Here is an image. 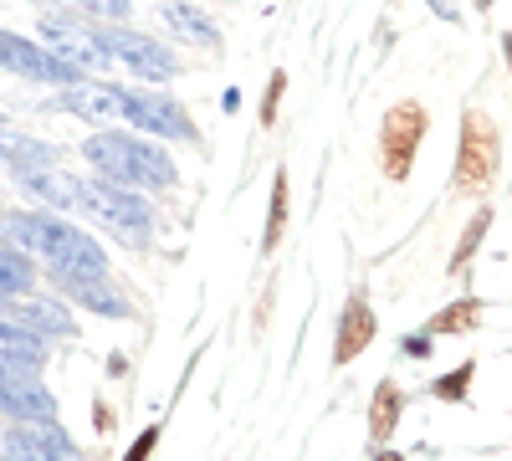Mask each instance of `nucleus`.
Listing matches in <instances>:
<instances>
[{
    "mask_svg": "<svg viewBox=\"0 0 512 461\" xmlns=\"http://www.w3.org/2000/svg\"><path fill=\"white\" fill-rule=\"evenodd\" d=\"M0 241L26 251V257L52 262V272H82V277L108 272L103 246L82 226H72L62 216H47V211H6L0 216Z\"/></svg>",
    "mask_w": 512,
    "mask_h": 461,
    "instance_id": "obj_1",
    "label": "nucleus"
},
{
    "mask_svg": "<svg viewBox=\"0 0 512 461\" xmlns=\"http://www.w3.org/2000/svg\"><path fill=\"white\" fill-rule=\"evenodd\" d=\"M82 154H88V164H93L103 180L128 185V190H139V185L169 190V185L180 180L175 159H169L159 144L134 139V134H113V129H103V134H93V139H82Z\"/></svg>",
    "mask_w": 512,
    "mask_h": 461,
    "instance_id": "obj_2",
    "label": "nucleus"
},
{
    "mask_svg": "<svg viewBox=\"0 0 512 461\" xmlns=\"http://www.w3.org/2000/svg\"><path fill=\"white\" fill-rule=\"evenodd\" d=\"M77 211L93 216L98 226H108L118 241L128 246H144L149 241V205L128 190V185H113V180H77Z\"/></svg>",
    "mask_w": 512,
    "mask_h": 461,
    "instance_id": "obj_3",
    "label": "nucleus"
},
{
    "mask_svg": "<svg viewBox=\"0 0 512 461\" xmlns=\"http://www.w3.org/2000/svg\"><path fill=\"white\" fill-rule=\"evenodd\" d=\"M118 118H128V123H134V129H144L149 139H185V144H200L195 118L185 113L180 98H169V93L118 88Z\"/></svg>",
    "mask_w": 512,
    "mask_h": 461,
    "instance_id": "obj_4",
    "label": "nucleus"
},
{
    "mask_svg": "<svg viewBox=\"0 0 512 461\" xmlns=\"http://www.w3.org/2000/svg\"><path fill=\"white\" fill-rule=\"evenodd\" d=\"M497 159H502V139L492 129L487 113H461V139H456V195H472L487 190L497 175Z\"/></svg>",
    "mask_w": 512,
    "mask_h": 461,
    "instance_id": "obj_5",
    "label": "nucleus"
},
{
    "mask_svg": "<svg viewBox=\"0 0 512 461\" xmlns=\"http://www.w3.org/2000/svg\"><path fill=\"white\" fill-rule=\"evenodd\" d=\"M420 139H425V108L415 98L395 103L384 113V129H379V159H384V175L395 185L410 180L415 170V154H420Z\"/></svg>",
    "mask_w": 512,
    "mask_h": 461,
    "instance_id": "obj_6",
    "label": "nucleus"
},
{
    "mask_svg": "<svg viewBox=\"0 0 512 461\" xmlns=\"http://www.w3.org/2000/svg\"><path fill=\"white\" fill-rule=\"evenodd\" d=\"M98 41H103V52L113 57V62H123L134 77H144V82H169L180 72V62L169 57V47H159L154 36H144V31H128V26H98Z\"/></svg>",
    "mask_w": 512,
    "mask_h": 461,
    "instance_id": "obj_7",
    "label": "nucleus"
},
{
    "mask_svg": "<svg viewBox=\"0 0 512 461\" xmlns=\"http://www.w3.org/2000/svg\"><path fill=\"white\" fill-rule=\"evenodd\" d=\"M0 67L6 72H21L31 82H52V88H62V82H77L82 72L72 62H62L52 47H41V41H26V36H11L0 31Z\"/></svg>",
    "mask_w": 512,
    "mask_h": 461,
    "instance_id": "obj_8",
    "label": "nucleus"
},
{
    "mask_svg": "<svg viewBox=\"0 0 512 461\" xmlns=\"http://www.w3.org/2000/svg\"><path fill=\"white\" fill-rule=\"evenodd\" d=\"M41 41H47V47L62 57V62H72L82 77H88V72H103L113 57L103 52V41H98V26H77L72 16H47V21H41Z\"/></svg>",
    "mask_w": 512,
    "mask_h": 461,
    "instance_id": "obj_9",
    "label": "nucleus"
},
{
    "mask_svg": "<svg viewBox=\"0 0 512 461\" xmlns=\"http://www.w3.org/2000/svg\"><path fill=\"white\" fill-rule=\"evenodd\" d=\"M0 410L16 415V421H52L57 400L52 390L36 380V369H16V364H0Z\"/></svg>",
    "mask_w": 512,
    "mask_h": 461,
    "instance_id": "obj_10",
    "label": "nucleus"
},
{
    "mask_svg": "<svg viewBox=\"0 0 512 461\" xmlns=\"http://www.w3.org/2000/svg\"><path fill=\"white\" fill-rule=\"evenodd\" d=\"M52 108L62 113H77V118H93V123H108L118 118V88H108V82H88V77H77V82H62Z\"/></svg>",
    "mask_w": 512,
    "mask_h": 461,
    "instance_id": "obj_11",
    "label": "nucleus"
},
{
    "mask_svg": "<svg viewBox=\"0 0 512 461\" xmlns=\"http://www.w3.org/2000/svg\"><path fill=\"white\" fill-rule=\"evenodd\" d=\"M6 456L11 461H77V446L67 441V431H57L52 421H41L31 431H11L6 436Z\"/></svg>",
    "mask_w": 512,
    "mask_h": 461,
    "instance_id": "obj_12",
    "label": "nucleus"
},
{
    "mask_svg": "<svg viewBox=\"0 0 512 461\" xmlns=\"http://www.w3.org/2000/svg\"><path fill=\"white\" fill-rule=\"evenodd\" d=\"M57 287L67 292V298L77 308L88 313H103V318H134V308L123 303V292H113L103 277H82V272H57Z\"/></svg>",
    "mask_w": 512,
    "mask_h": 461,
    "instance_id": "obj_13",
    "label": "nucleus"
},
{
    "mask_svg": "<svg viewBox=\"0 0 512 461\" xmlns=\"http://www.w3.org/2000/svg\"><path fill=\"white\" fill-rule=\"evenodd\" d=\"M0 364H16V369H41L47 364V339L36 328L16 323L6 308H0Z\"/></svg>",
    "mask_w": 512,
    "mask_h": 461,
    "instance_id": "obj_14",
    "label": "nucleus"
},
{
    "mask_svg": "<svg viewBox=\"0 0 512 461\" xmlns=\"http://www.w3.org/2000/svg\"><path fill=\"white\" fill-rule=\"evenodd\" d=\"M374 344V308L359 298H349V308L338 313V344H333V364H349V359H359L364 349Z\"/></svg>",
    "mask_w": 512,
    "mask_h": 461,
    "instance_id": "obj_15",
    "label": "nucleus"
},
{
    "mask_svg": "<svg viewBox=\"0 0 512 461\" xmlns=\"http://www.w3.org/2000/svg\"><path fill=\"white\" fill-rule=\"evenodd\" d=\"M6 313L16 318V323H26V328H36L41 339H72V313L62 308V303H52V298H21V303H6Z\"/></svg>",
    "mask_w": 512,
    "mask_h": 461,
    "instance_id": "obj_16",
    "label": "nucleus"
},
{
    "mask_svg": "<svg viewBox=\"0 0 512 461\" xmlns=\"http://www.w3.org/2000/svg\"><path fill=\"white\" fill-rule=\"evenodd\" d=\"M16 175L36 200L57 205V211H77V180L62 170V164H36V170H16Z\"/></svg>",
    "mask_w": 512,
    "mask_h": 461,
    "instance_id": "obj_17",
    "label": "nucleus"
},
{
    "mask_svg": "<svg viewBox=\"0 0 512 461\" xmlns=\"http://www.w3.org/2000/svg\"><path fill=\"white\" fill-rule=\"evenodd\" d=\"M159 16H164V26L175 31L180 41H190V47H216V41H221L216 21H210L200 6H185V0H169V6H164Z\"/></svg>",
    "mask_w": 512,
    "mask_h": 461,
    "instance_id": "obj_18",
    "label": "nucleus"
},
{
    "mask_svg": "<svg viewBox=\"0 0 512 461\" xmlns=\"http://www.w3.org/2000/svg\"><path fill=\"white\" fill-rule=\"evenodd\" d=\"M0 159L16 164V170H36V164H57V149H47L31 134H16V129H0Z\"/></svg>",
    "mask_w": 512,
    "mask_h": 461,
    "instance_id": "obj_19",
    "label": "nucleus"
},
{
    "mask_svg": "<svg viewBox=\"0 0 512 461\" xmlns=\"http://www.w3.org/2000/svg\"><path fill=\"white\" fill-rule=\"evenodd\" d=\"M400 410H405V395L395 385H379L374 400H369V436L374 441H390L395 426H400Z\"/></svg>",
    "mask_w": 512,
    "mask_h": 461,
    "instance_id": "obj_20",
    "label": "nucleus"
},
{
    "mask_svg": "<svg viewBox=\"0 0 512 461\" xmlns=\"http://www.w3.org/2000/svg\"><path fill=\"white\" fill-rule=\"evenodd\" d=\"M477 318H482V303L477 298H461V303H451V308H441L431 323H425V333H472L477 328Z\"/></svg>",
    "mask_w": 512,
    "mask_h": 461,
    "instance_id": "obj_21",
    "label": "nucleus"
},
{
    "mask_svg": "<svg viewBox=\"0 0 512 461\" xmlns=\"http://www.w3.org/2000/svg\"><path fill=\"white\" fill-rule=\"evenodd\" d=\"M472 380H477V364H472V359H461L451 374H441V380L431 385V395H436V400H446V405H456V400L472 395Z\"/></svg>",
    "mask_w": 512,
    "mask_h": 461,
    "instance_id": "obj_22",
    "label": "nucleus"
},
{
    "mask_svg": "<svg viewBox=\"0 0 512 461\" xmlns=\"http://www.w3.org/2000/svg\"><path fill=\"white\" fill-rule=\"evenodd\" d=\"M26 251L16 246H0V298H16V292L31 282V262H21Z\"/></svg>",
    "mask_w": 512,
    "mask_h": 461,
    "instance_id": "obj_23",
    "label": "nucleus"
},
{
    "mask_svg": "<svg viewBox=\"0 0 512 461\" xmlns=\"http://www.w3.org/2000/svg\"><path fill=\"white\" fill-rule=\"evenodd\" d=\"M282 226H287V175L277 170V175H272V221H267V236H262L267 251L282 241Z\"/></svg>",
    "mask_w": 512,
    "mask_h": 461,
    "instance_id": "obj_24",
    "label": "nucleus"
},
{
    "mask_svg": "<svg viewBox=\"0 0 512 461\" xmlns=\"http://www.w3.org/2000/svg\"><path fill=\"white\" fill-rule=\"evenodd\" d=\"M487 226H492V211H477V216H472V226H466V236L456 241V257H451V272H461L466 262H472V251H477V241L487 236Z\"/></svg>",
    "mask_w": 512,
    "mask_h": 461,
    "instance_id": "obj_25",
    "label": "nucleus"
},
{
    "mask_svg": "<svg viewBox=\"0 0 512 461\" xmlns=\"http://www.w3.org/2000/svg\"><path fill=\"white\" fill-rule=\"evenodd\" d=\"M282 88H287V72H272V93L262 98V123L277 118V98H282Z\"/></svg>",
    "mask_w": 512,
    "mask_h": 461,
    "instance_id": "obj_26",
    "label": "nucleus"
},
{
    "mask_svg": "<svg viewBox=\"0 0 512 461\" xmlns=\"http://www.w3.org/2000/svg\"><path fill=\"white\" fill-rule=\"evenodd\" d=\"M154 441H159V431H154V426H149V431H144V436H139V441H134V446H128V456H123V461H144V456H149V451H154Z\"/></svg>",
    "mask_w": 512,
    "mask_h": 461,
    "instance_id": "obj_27",
    "label": "nucleus"
},
{
    "mask_svg": "<svg viewBox=\"0 0 512 461\" xmlns=\"http://www.w3.org/2000/svg\"><path fill=\"white\" fill-rule=\"evenodd\" d=\"M431 349H436V344H431V333H410V339H405V354H410V359H425Z\"/></svg>",
    "mask_w": 512,
    "mask_h": 461,
    "instance_id": "obj_28",
    "label": "nucleus"
},
{
    "mask_svg": "<svg viewBox=\"0 0 512 461\" xmlns=\"http://www.w3.org/2000/svg\"><path fill=\"white\" fill-rule=\"evenodd\" d=\"M431 11H436L441 21H451V26H461V11H456V0H431Z\"/></svg>",
    "mask_w": 512,
    "mask_h": 461,
    "instance_id": "obj_29",
    "label": "nucleus"
},
{
    "mask_svg": "<svg viewBox=\"0 0 512 461\" xmlns=\"http://www.w3.org/2000/svg\"><path fill=\"white\" fill-rule=\"evenodd\" d=\"M502 52H507V72H512V31L502 36Z\"/></svg>",
    "mask_w": 512,
    "mask_h": 461,
    "instance_id": "obj_30",
    "label": "nucleus"
},
{
    "mask_svg": "<svg viewBox=\"0 0 512 461\" xmlns=\"http://www.w3.org/2000/svg\"><path fill=\"white\" fill-rule=\"evenodd\" d=\"M374 461H405V456H400V451H379Z\"/></svg>",
    "mask_w": 512,
    "mask_h": 461,
    "instance_id": "obj_31",
    "label": "nucleus"
},
{
    "mask_svg": "<svg viewBox=\"0 0 512 461\" xmlns=\"http://www.w3.org/2000/svg\"><path fill=\"white\" fill-rule=\"evenodd\" d=\"M477 11H492V0H477Z\"/></svg>",
    "mask_w": 512,
    "mask_h": 461,
    "instance_id": "obj_32",
    "label": "nucleus"
},
{
    "mask_svg": "<svg viewBox=\"0 0 512 461\" xmlns=\"http://www.w3.org/2000/svg\"><path fill=\"white\" fill-rule=\"evenodd\" d=\"M0 461H11V456H0Z\"/></svg>",
    "mask_w": 512,
    "mask_h": 461,
    "instance_id": "obj_33",
    "label": "nucleus"
}]
</instances>
